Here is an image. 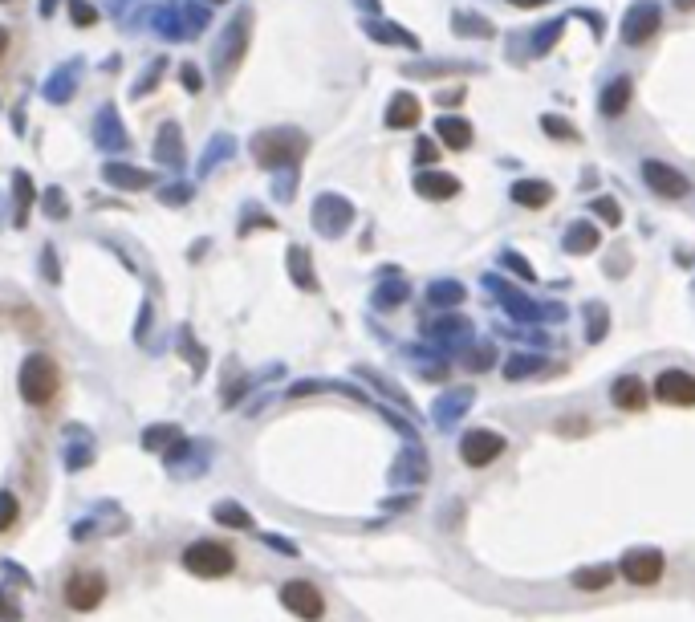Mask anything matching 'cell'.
I'll return each instance as SVG.
<instances>
[{"label": "cell", "mask_w": 695, "mask_h": 622, "mask_svg": "<svg viewBox=\"0 0 695 622\" xmlns=\"http://www.w3.org/2000/svg\"><path fill=\"white\" fill-rule=\"evenodd\" d=\"M17 387H21V399L29 407H49L61 391V370L49 354H29L21 362V375H17Z\"/></svg>", "instance_id": "6da1fadb"}, {"label": "cell", "mask_w": 695, "mask_h": 622, "mask_svg": "<svg viewBox=\"0 0 695 622\" xmlns=\"http://www.w3.org/2000/svg\"><path fill=\"white\" fill-rule=\"evenodd\" d=\"M183 570L196 578H228L236 570V553L220 541H196L183 549Z\"/></svg>", "instance_id": "7a4b0ae2"}, {"label": "cell", "mask_w": 695, "mask_h": 622, "mask_svg": "<svg viewBox=\"0 0 695 622\" xmlns=\"http://www.w3.org/2000/svg\"><path fill=\"white\" fill-rule=\"evenodd\" d=\"M252 155H257L261 167H285V163H297L305 155V135L301 131H289V127H277V131H265L252 143Z\"/></svg>", "instance_id": "3957f363"}, {"label": "cell", "mask_w": 695, "mask_h": 622, "mask_svg": "<svg viewBox=\"0 0 695 622\" xmlns=\"http://www.w3.org/2000/svg\"><path fill=\"white\" fill-rule=\"evenodd\" d=\"M639 175H643L647 188H651L655 196H663V200H683V196H691V179H687L679 167L663 163V159H643Z\"/></svg>", "instance_id": "277c9868"}, {"label": "cell", "mask_w": 695, "mask_h": 622, "mask_svg": "<svg viewBox=\"0 0 695 622\" xmlns=\"http://www.w3.org/2000/svg\"><path fill=\"white\" fill-rule=\"evenodd\" d=\"M659 29H663V9L655 5V0H639V5L622 17V45L639 49V45H647Z\"/></svg>", "instance_id": "5b68a950"}, {"label": "cell", "mask_w": 695, "mask_h": 622, "mask_svg": "<svg viewBox=\"0 0 695 622\" xmlns=\"http://www.w3.org/2000/svg\"><path fill=\"white\" fill-rule=\"evenodd\" d=\"M102 598H106V578L98 570H74L66 578V606L70 610L90 614V610L102 606Z\"/></svg>", "instance_id": "8992f818"}, {"label": "cell", "mask_w": 695, "mask_h": 622, "mask_svg": "<svg viewBox=\"0 0 695 622\" xmlns=\"http://www.w3.org/2000/svg\"><path fill=\"white\" fill-rule=\"evenodd\" d=\"M281 606H285L289 614L305 618V622H318V618L326 614V598H322V590L313 586V582H301V578H293V582L281 586Z\"/></svg>", "instance_id": "52a82bcc"}, {"label": "cell", "mask_w": 695, "mask_h": 622, "mask_svg": "<svg viewBox=\"0 0 695 622\" xmlns=\"http://www.w3.org/2000/svg\"><path fill=\"white\" fill-rule=\"evenodd\" d=\"M618 566H622V578H626V582H635V586H655V582L663 578V566H667V562H663L659 549L647 545V549H626Z\"/></svg>", "instance_id": "ba28073f"}, {"label": "cell", "mask_w": 695, "mask_h": 622, "mask_svg": "<svg viewBox=\"0 0 695 622\" xmlns=\"http://www.w3.org/2000/svg\"><path fill=\"white\" fill-rule=\"evenodd\" d=\"M496 456H504V435H496L488 427H472L460 440V460L468 468H488Z\"/></svg>", "instance_id": "9c48e42d"}, {"label": "cell", "mask_w": 695, "mask_h": 622, "mask_svg": "<svg viewBox=\"0 0 695 622\" xmlns=\"http://www.w3.org/2000/svg\"><path fill=\"white\" fill-rule=\"evenodd\" d=\"M655 399L667 403V407H695V375L691 370H659V379H655Z\"/></svg>", "instance_id": "30bf717a"}, {"label": "cell", "mask_w": 695, "mask_h": 622, "mask_svg": "<svg viewBox=\"0 0 695 622\" xmlns=\"http://www.w3.org/2000/svg\"><path fill=\"white\" fill-rule=\"evenodd\" d=\"M630 98H635V82H630V74H614L598 94V110L606 118H622L630 110Z\"/></svg>", "instance_id": "8fae6325"}, {"label": "cell", "mask_w": 695, "mask_h": 622, "mask_svg": "<svg viewBox=\"0 0 695 622\" xmlns=\"http://www.w3.org/2000/svg\"><path fill=\"white\" fill-rule=\"evenodd\" d=\"M350 220H354V212H350V204L338 200V196H322V200H318V212H313V224H318L326 236H338Z\"/></svg>", "instance_id": "7c38bea8"}, {"label": "cell", "mask_w": 695, "mask_h": 622, "mask_svg": "<svg viewBox=\"0 0 695 622\" xmlns=\"http://www.w3.org/2000/svg\"><path fill=\"white\" fill-rule=\"evenodd\" d=\"M415 192L423 200H452V196H460V179L448 175V171H419L415 175Z\"/></svg>", "instance_id": "4fadbf2b"}, {"label": "cell", "mask_w": 695, "mask_h": 622, "mask_svg": "<svg viewBox=\"0 0 695 622\" xmlns=\"http://www.w3.org/2000/svg\"><path fill=\"white\" fill-rule=\"evenodd\" d=\"M610 403H614L618 411H643V407H647V383H643L639 375H622V379H614V387H610Z\"/></svg>", "instance_id": "5bb4252c"}, {"label": "cell", "mask_w": 695, "mask_h": 622, "mask_svg": "<svg viewBox=\"0 0 695 622\" xmlns=\"http://www.w3.org/2000/svg\"><path fill=\"white\" fill-rule=\"evenodd\" d=\"M435 135H439V143L452 147V151H468L472 139H476L472 122H468V118H456V114H444V118H439V122H435Z\"/></svg>", "instance_id": "9a60e30c"}, {"label": "cell", "mask_w": 695, "mask_h": 622, "mask_svg": "<svg viewBox=\"0 0 695 622\" xmlns=\"http://www.w3.org/2000/svg\"><path fill=\"white\" fill-rule=\"evenodd\" d=\"M102 179L110 183V188H118V192H143V188H151V171L126 167V163H106Z\"/></svg>", "instance_id": "2e32d148"}, {"label": "cell", "mask_w": 695, "mask_h": 622, "mask_svg": "<svg viewBox=\"0 0 695 622\" xmlns=\"http://www.w3.org/2000/svg\"><path fill=\"white\" fill-rule=\"evenodd\" d=\"M509 196L521 208H549L553 204V188H549L545 179H517L513 188H509Z\"/></svg>", "instance_id": "e0dca14e"}, {"label": "cell", "mask_w": 695, "mask_h": 622, "mask_svg": "<svg viewBox=\"0 0 695 622\" xmlns=\"http://www.w3.org/2000/svg\"><path fill=\"white\" fill-rule=\"evenodd\" d=\"M419 122V98L415 94H395L391 98V106H387V127L391 131H403V127H415Z\"/></svg>", "instance_id": "ac0fdd59"}, {"label": "cell", "mask_w": 695, "mask_h": 622, "mask_svg": "<svg viewBox=\"0 0 695 622\" xmlns=\"http://www.w3.org/2000/svg\"><path fill=\"white\" fill-rule=\"evenodd\" d=\"M598 240H602V232L594 224L578 220V224H570V232H565V253L586 257V253H594V248H598Z\"/></svg>", "instance_id": "d6986e66"}, {"label": "cell", "mask_w": 695, "mask_h": 622, "mask_svg": "<svg viewBox=\"0 0 695 622\" xmlns=\"http://www.w3.org/2000/svg\"><path fill=\"white\" fill-rule=\"evenodd\" d=\"M366 33L374 41H387V45H399V49H419V37L399 29V25H383V21H366Z\"/></svg>", "instance_id": "ffe728a7"}, {"label": "cell", "mask_w": 695, "mask_h": 622, "mask_svg": "<svg viewBox=\"0 0 695 622\" xmlns=\"http://www.w3.org/2000/svg\"><path fill=\"white\" fill-rule=\"evenodd\" d=\"M464 285L460 281H435L431 289H427V305H435V309H452V305H464Z\"/></svg>", "instance_id": "44dd1931"}, {"label": "cell", "mask_w": 695, "mask_h": 622, "mask_svg": "<svg viewBox=\"0 0 695 622\" xmlns=\"http://www.w3.org/2000/svg\"><path fill=\"white\" fill-rule=\"evenodd\" d=\"M578 590H606L614 582V566H586V570H574L570 578Z\"/></svg>", "instance_id": "7402d4cb"}, {"label": "cell", "mask_w": 695, "mask_h": 622, "mask_svg": "<svg viewBox=\"0 0 695 622\" xmlns=\"http://www.w3.org/2000/svg\"><path fill=\"white\" fill-rule=\"evenodd\" d=\"M248 25H252V21H248V13H240V17H236V21L228 25V33H224V45H232V57L224 61V66H236V61L244 57V41H248Z\"/></svg>", "instance_id": "603a6c76"}, {"label": "cell", "mask_w": 695, "mask_h": 622, "mask_svg": "<svg viewBox=\"0 0 695 622\" xmlns=\"http://www.w3.org/2000/svg\"><path fill=\"white\" fill-rule=\"evenodd\" d=\"M541 131H545L549 139H561V143H578V139H582L574 122H565V118H557V114H541Z\"/></svg>", "instance_id": "cb8c5ba5"}, {"label": "cell", "mask_w": 695, "mask_h": 622, "mask_svg": "<svg viewBox=\"0 0 695 622\" xmlns=\"http://www.w3.org/2000/svg\"><path fill=\"white\" fill-rule=\"evenodd\" d=\"M13 196H17V224H25V216H29V208H33V179L25 175V171H17L13 175Z\"/></svg>", "instance_id": "d4e9b609"}, {"label": "cell", "mask_w": 695, "mask_h": 622, "mask_svg": "<svg viewBox=\"0 0 695 622\" xmlns=\"http://www.w3.org/2000/svg\"><path fill=\"white\" fill-rule=\"evenodd\" d=\"M452 29H456L460 37H492V33H496L492 21H484V17H476V13H472V17H468V13H456V17H452Z\"/></svg>", "instance_id": "484cf974"}, {"label": "cell", "mask_w": 695, "mask_h": 622, "mask_svg": "<svg viewBox=\"0 0 695 622\" xmlns=\"http://www.w3.org/2000/svg\"><path fill=\"white\" fill-rule=\"evenodd\" d=\"M212 521H216V525H232V529H252V517H248L236 501L216 505V509H212Z\"/></svg>", "instance_id": "4316f807"}, {"label": "cell", "mask_w": 695, "mask_h": 622, "mask_svg": "<svg viewBox=\"0 0 695 622\" xmlns=\"http://www.w3.org/2000/svg\"><path fill=\"white\" fill-rule=\"evenodd\" d=\"M289 273L301 289H318V281H313V269H309V257H305V248H289Z\"/></svg>", "instance_id": "83f0119b"}, {"label": "cell", "mask_w": 695, "mask_h": 622, "mask_svg": "<svg viewBox=\"0 0 695 622\" xmlns=\"http://www.w3.org/2000/svg\"><path fill=\"white\" fill-rule=\"evenodd\" d=\"M175 143H179V127H175V122H167V127L159 131V155L167 151V163H179L183 159V151Z\"/></svg>", "instance_id": "f1b7e54d"}, {"label": "cell", "mask_w": 695, "mask_h": 622, "mask_svg": "<svg viewBox=\"0 0 695 622\" xmlns=\"http://www.w3.org/2000/svg\"><path fill=\"white\" fill-rule=\"evenodd\" d=\"M17 517H21L17 496H13V492H0V533L13 529V525H17Z\"/></svg>", "instance_id": "f546056e"}, {"label": "cell", "mask_w": 695, "mask_h": 622, "mask_svg": "<svg viewBox=\"0 0 695 622\" xmlns=\"http://www.w3.org/2000/svg\"><path fill=\"white\" fill-rule=\"evenodd\" d=\"M45 216H49V220H66V216H70V200L61 196V188H49V192H45Z\"/></svg>", "instance_id": "4dcf8cb0"}, {"label": "cell", "mask_w": 695, "mask_h": 622, "mask_svg": "<svg viewBox=\"0 0 695 622\" xmlns=\"http://www.w3.org/2000/svg\"><path fill=\"white\" fill-rule=\"evenodd\" d=\"M94 131H98V139L106 135V143H102V147H122V143H126V139H122V131H118V122H114V114H110V110H106V114L98 118V127H94Z\"/></svg>", "instance_id": "1f68e13d"}, {"label": "cell", "mask_w": 695, "mask_h": 622, "mask_svg": "<svg viewBox=\"0 0 695 622\" xmlns=\"http://www.w3.org/2000/svg\"><path fill=\"white\" fill-rule=\"evenodd\" d=\"M468 399H472V391H456L452 399H444L448 407H444V411H435V419H439V423H452V419H456V415L468 407Z\"/></svg>", "instance_id": "d6a6232c"}, {"label": "cell", "mask_w": 695, "mask_h": 622, "mask_svg": "<svg viewBox=\"0 0 695 622\" xmlns=\"http://www.w3.org/2000/svg\"><path fill=\"white\" fill-rule=\"evenodd\" d=\"M179 435V427L175 423H167V427H147V435H143V444L147 448H163V444H171Z\"/></svg>", "instance_id": "836d02e7"}, {"label": "cell", "mask_w": 695, "mask_h": 622, "mask_svg": "<svg viewBox=\"0 0 695 622\" xmlns=\"http://www.w3.org/2000/svg\"><path fill=\"white\" fill-rule=\"evenodd\" d=\"M537 366H541V358H509V362H504V375H509V379H525V375H533Z\"/></svg>", "instance_id": "e575fe53"}, {"label": "cell", "mask_w": 695, "mask_h": 622, "mask_svg": "<svg viewBox=\"0 0 695 622\" xmlns=\"http://www.w3.org/2000/svg\"><path fill=\"white\" fill-rule=\"evenodd\" d=\"M610 326V314H606V305H590V342H602Z\"/></svg>", "instance_id": "d590c367"}, {"label": "cell", "mask_w": 695, "mask_h": 622, "mask_svg": "<svg viewBox=\"0 0 695 622\" xmlns=\"http://www.w3.org/2000/svg\"><path fill=\"white\" fill-rule=\"evenodd\" d=\"M561 29H565V21H553V25H545V29H541V33L533 37V49H537V53H549V49H553V41L561 37Z\"/></svg>", "instance_id": "8d00e7d4"}, {"label": "cell", "mask_w": 695, "mask_h": 622, "mask_svg": "<svg viewBox=\"0 0 695 622\" xmlns=\"http://www.w3.org/2000/svg\"><path fill=\"white\" fill-rule=\"evenodd\" d=\"M590 208H594V212H598V216H602V220H606L610 228H618V224H622V212H618V204H614L610 196H602V200H594Z\"/></svg>", "instance_id": "74e56055"}, {"label": "cell", "mask_w": 695, "mask_h": 622, "mask_svg": "<svg viewBox=\"0 0 695 622\" xmlns=\"http://www.w3.org/2000/svg\"><path fill=\"white\" fill-rule=\"evenodd\" d=\"M407 297V285H387V289H378V309H395V301H403Z\"/></svg>", "instance_id": "f35d334b"}, {"label": "cell", "mask_w": 695, "mask_h": 622, "mask_svg": "<svg viewBox=\"0 0 695 622\" xmlns=\"http://www.w3.org/2000/svg\"><path fill=\"white\" fill-rule=\"evenodd\" d=\"M70 17H74V25H82V29L98 21V13L86 5V0H70Z\"/></svg>", "instance_id": "ab89813d"}, {"label": "cell", "mask_w": 695, "mask_h": 622, "mask_svg": "<svg viewBox=\"0 0 695 622\" xmlns=\"http://www.w3.org/2000/svg\"><path fill=\"white\" fill-rule=\"evenodd\" d=\"M500 261H504V265H509V269H517V273H521L525 281H533V277H537V273H533V265H529L525 257H517V253H504Z\"/></svg>", "instance_id": "60d3db41"}, {"label": "cell", "mask_w": 695, "mask_h": 622, "mask_svg": "<svg viewBox=\"0 0 695 622\" xmlns=\"http://www.w3.org/2000/svg\"><path fill=\"white\" fill-rule=\"evenodd\" d=\"M183 86H187V90H196V94L204 90V78H200L196 66H183Z\"/></svg>", "instance_id": "b9f144b4"}, {"label": "cell", "mask_w": 695, "mask_h": 622, "mask_svg": "<svg viewBox=\"0 0 695 622\" xmlns=\"http://www.w3.org/2000/svg\"><path fill=\"white\" fill-rule=\"evenodd\" d=\"M435 155H439V151H435V143H431V139H419V147H415V159H419V163H431Z\"/></svg>", "instance_id": "7bdbcfd3"}, {"label": "cell", "mask_w": 695, "mask_h": 622, "mask_svg": "<svg viewBox=\"0 0 695 622\" xmlns=\"http://www.w3.org/2000/svg\"><path fill=\"white\" fill-rule=\"evenodd\" d=\"M0 618H9V622H17V618H21V610L9 602V594H0Z\"/></svg>", "instance_id": "ee69618b"}, {"label": "cell", "mask_w": 695, "mask_h": 622, "mask_svg": "<svg viewBox=\"0 0 695 622\" xmlns=\"http://www.w3.org/2000/svg\"><path fill=\"white\" fill-rule=\"evenodd\" d=\"M513 9H541V5H549V0H509Z\"/></svg>", "instance_id": "f6af8a7d"}, {"label": "cell", "mask_w": 695, "mask_h": 622, "mask_svg": "<svg viewBox=\"0 0 695 622\" xmlns=\"http://www.w3.org/2000/svg\"><path fill=\"white\" fill-rule=\"evenodd\" d=\"M9 45H13V33H9L5 25H0V57H5V53H9Z\"/></svg>", "instance_id": "bcb514c9"}, {"label": "cell", "mask_w": 695, "mask_h": 622, "mask_svg": "<svg viewBox=\"0 0 695 622\" xmlns=\"http://www.w3.org/2000/svg\"><path fill=\"white\" fill-rule=\"evenodd\" d=\"M45 277L57 281V265H53V253H49V248H45Z\"/></svg>", "instance_id": "7dc6e473"}, {"label": "cell", "mask_w": 695, "mask_h": 622, "mask_svg": "<svg viewBox=\"0 0 695 622\" xmlns=\"http://www.w3.org/2000/svg\"><path fill=\"white\" fill-rule=\"evenodd\" d=\"M671 5H675L679 13H695V0H671Z\"/></svg>", "instance_id": "c3c4849f"}, {"label": "cell", "mask_w": 695, "mask_h": 622, "mask_svg": "<svg viewBox=\"0 0 695 622\" xmlns=\"http://www.w3.org/2000/svg\"><path fill=\"white\" fill-rule=\"evenodd\" d=\"M0 5H9V0H0Z\"/></svg>", "instance_id": "681fc988"}]
</instances>
